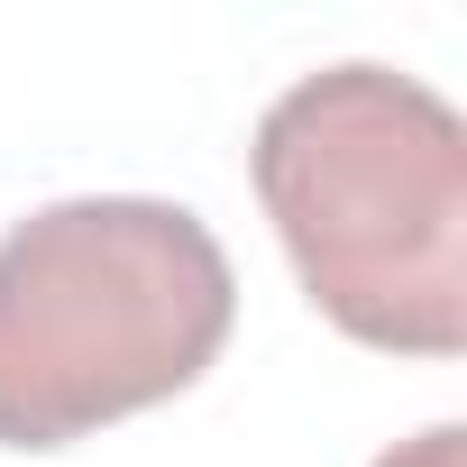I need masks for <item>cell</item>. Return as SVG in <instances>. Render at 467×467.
Returning a JSON list of instances; mask_svg holds the SVG:
<instances>
[{"instance_id":"obj_2","label":"cell","mask_w":467,"mask_h":467,"mask_svg":"<svg viewBox=\"0 0 467 467\" xmlns=\"http://www.w3.org/2000/svg\"><path fill=\"white\" fill-rule=\"evenodd\" d=\"M239 275L211 220L156 192L47 202L0 239V449H74L202 385Z\"/></svg>"},{"instance_id":"obj_1","label":"cell","mask_w":467,"mask_h":467,"mask_svg":"<svg viewBox=\"0 0 467 467\" xmlns=\"http://www.w3.org/2000/svg\"><path fill=\"white\" fill-rule=\"evenodd\" d=\"M257 202L330 330L394 358L467 348V119L394 74H303L257 119Z\"/></svg>"},{"instance_id":"obj_3","label":"cell","mask_w":467,"mask_h":467,"mask_svg":"<svg viewBox=\"0 0 467 467\" xmlns=\"http://www.w3.org/2000/svg\"><path fill=\"white\" fill-rule=\"evenodd\" d=\"M376 467H467V431H458V421H431L421 440H403V449H385Z\"/></svg>"}]
</instances>
